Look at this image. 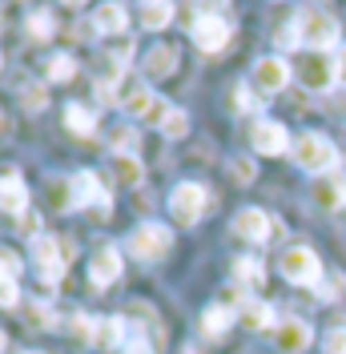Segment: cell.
<instances>
[{
    "label": "cell",
    "instance_id": "cell-21",
    "mask_svg": "<svg viewBox=\"0 0 346 354\" xmlns=\"http://www.w3.org/2000/svg\"><path fill=\"white\" fill-rule=\"evenodd\" d=\"M44 205L57 209V214H69L73 209V177H65V174L44 177Z\"/></svg>",
    "mask_w": 346,
    "mask_h": 354
},
{
    "label": "cell",
    "instance_id": "cell-30",
    "mask_svg": "<svg viewBox=\"0 0 346 354\" xmlns=\"http://www.w3.org/2000/svg\"><path fill=\"white\" fill-rule=\"evenodd\" d=\"M101 48H105V57L113 61V65L125 68V61L133 57V48H137V44H133L129 32H121V37H105V41H101Z\"/></svg>",
    "mask_w": 346,
    "mask_h": 354
},
{
    "label": "cell",
    "instance_id": "cell-32",
    "mask_svg": "<svg viewBox=\"0 0 346 354\" xmlns=\"http://www.w3.org/2000/svg\"><path fill=\"white\" fill-rule=\"evenodd\" d=\"M69 334L81 342V346H93V334H97V318H89V314H69Z\"/></svg>",
    "mask_w": 346,
    "mask_h": 354
},
{
    "label": "cell",
    "instance_id": "cell-37",
    "mask_svg": "<svg viewBox=\"0 0 346 354\" xmlns=\"http://www.w3.org/2000/svg\"><path fill=\"white\" fill-rule=\"evenodd\" d=\"M21 270H24L21 258H17L8 245H0V278H12V282H17V278H21Z\"/></svg>",
    "mask_w": 346,
    "mask_h": 354
},
{
    "label": "cell",
    "instance_id": "cell-25",
    "mask_svg": "<svg viewBox=\"0 0 346 354\" xmlns=\"http://www.w3.org/2000/svg\"><path fill=\"white\" fill-rule=\"evenodd\" d=\"M230 274H234V282H238V290H258L262 282H266V266L258 262V258H238V262L230 266Z\"/></svg>",
    "mask_w": 346,
    "mask_h": 354
},
{
    "label": "cell",
    "instance_id": "cell-1",
    "mask_svg": "<svg viewBox=\"0 0 346 354\" xmlns=\"http://www.w3.org/2000/svg\"><path fill=\"white\" fill-rule=\"evenodd\" d=\"M28 254H33V270L41 274L44 286H57V282L65 278L69 262H73V242H69V238H53V234H41V238H33Z\"/></svg>",
    "mask_w": 346,
    "mask_h": 354
},
{
    "label": "cell",
    "instance_id": "cell-4",
    "mask_svg": "<svg viewBox=\"0 0 346 354\" xmlns=\"http://www.w3.org/2000/svg\"><path fill=\"white\" fill-rule=\"evenodd\" d=\"M294 21H298L302 44H306V48H314V53H326V48H334V44L343 41L338 17H334V12H326V8H302Z\"/></svg>",
    "mask_w": 346,
    "mask_h": 354
},
{
    "label": "cell",
    "instance_id": "cell-8",
    "mask_svg": "<svg viewBox=\"0 0 346 354\" xmlns=\"http://www.w3.org/2000/svg\"><path fill=\"white\" fill-rule=\"evenodd\" d=\"M190 37L201 53H221L226 44L234 41V28L226 17H217V12H206V17H194L190 21Z\"/></svg>",
    "mask_w": 346,
    "mask_h": 354
},
{
    "label": "cell",
    "instance_id": "cell-18",
    "mask_svg": "<svg viewBox=\"0 0 346 354\" xmlns=\"http://www.w3.org/2000/svg\"><path fill=\"white\" fill-rule=\"evenodd\" d=\"M177 48L173 44H153L149 53H145V61H141V68H145V77L149 81H165V77H173L177 73Z\"/></svg>",
    "mask_w": 346,
    "mask_h": 354
},
{
    "label": "cell",
    "instance_id": "cell-19",
    "mask_svg": "<svg viewBox=\"0 0 346 354\" xmlns=\"http://www.w3.org/2000/svg\"><path fill=\"white\" fill-rule=\"evenodd\" d=\"M129 338V322L125 318H97V334H93V351H117Z\"/></svg>",
    "mask_w": 346,
    "mask_h": 354
},
{
    "label": "cell",
    "instance_id": "cell-33",
    "mask_svg": "<svg viewBox=\"0 0 346 354\" xmlns=\"http://www.w3.org/2000/svg\"><path fill=\"white\" fill-rule=\"evenodd\" d=\"M121 354H157V342H153L141 326H129V338H125Z\"/></svg>",
    "mask_w": 346,
    "mask_h": 354
},
{
    "label": "cell",
    "instance_id": "cell-49",
    "mask_svg": "<svg viewBox=\"0 0 346 354\" xmlns=\"http://www.w3.org/2000/svg\"><path fill=\"white\" fill-rule=\"evenodd\" d=\"M0 68H4V61H0Z\"/></svg>",
    "mask_w": 346,
    "mask_h": 354
},
{
    "label": "cell",
    "instance_id": "cell-41",
    "mask_svg": "<svg viewBox=\"0 0 346 354\" xmlns=\"http://www.w3.org/2000/svg\"><path fill=\"white\" fill-rule=\"evenodd\" d=\"M230 177H234V181H242V185H250V181L258 177V165H254L250 157H238V161H230Z\"/></svg>",
    "mask_w": 346,
    "mask_h": 354
},
{
    "label": "cell",
    "instance_id": "cell-47",
    "mask_svg": "<svg viewBox=\"0 0 346 354\" xmlns=\"http://www.w3.org/2000/svg\"><path fill=\"white\" fill-rule=\"evenodd\" d=\"M4 346H8V334L0 330V354H4Z\"/></svg>",
    "mask_w": 346,
    "mask_h": 354
},
{
    "label": "cell",
    "instance_id": "cell-12",
    "mask_svg": "<svg viewBox=\"0 0 346 354\" xmlns=\"http://www.w3.org/2000/svg\"><path fill=\"white\" fill-rule=\"evenodd\" d=\"M298 81H302L310 93H326V88H334L338 85L334 57H326V53H310V57H302V65H298Z\"/></svg>",
    "mask_w": 346,
    "mask_h": 354
},
{
    "label": "cell",
    "instance_id": "cell-22",
    "mask_svg": "<svg viewBox=\"0 0 346 354\" xmlns=\"http://www.w3.org/2000/svg\"><path fill=\"white\" fill-rule=\"evenodd\" d=\"M173 12H177V0H141V8H137L145 32H161L173 21Z\"/></svg>",
    "mask_w": 346,
    "mask_h": 354
},
{
    "label": "cell",
    "instance_id": "cell-10",
    "mask_svg": "<svg viewBox=\"0 0 346 354\" xmlns=\"http://www.w3.org/2000/svg\"><path fill=\"white\" fill-rule=\"evenodd\" d=\"M89 205L97 214H109L113 198H109V189L101 185V177L93 169H81V174H73V209H89Z\"/></svg>",
    "mask_w": 346,
    "mask_h": 354
},
{
    "label": "cell",
    "instance_id": "cell-15",
    "mask_svg": "<svg viewBox=\"0 0 346 354\" xmlns=\"http://www.w3.org/2000/svg\"><path fill=\"white\" fill-rule=\"evenodd\" d=\"M93 32H101V41L105 37H121V32H129V12H125V4L121 0H105V4H97L93 8Z\"/></svg>",
    "mask_w": 346,
    "mask_h": 354
},
{
    "label": "cell",
    "instance_id": "cell-45",
    "mask_svg": "<svg viewBox=\"0 0 346 354\" xmlns=\"http://www.w3.org/2000/svg\"><path fill=\"white\" fill-rule=\"evenodd\" d=\"M334 73H338V85L346 88V44L338 48V57H334Z\"/></svg>",
    "mask_w": 346,
    "mask_h": 354
},
{
    "label": "cell",
    "instance_id": "cell-23",
    "mask_svg": "<svg viewBox=\"0 0 346 354\" xmlns=\"http://www.w3.org/2000/svg\"><path fill=\"white\" fill-rule=\"evenodd\" d=\"M238 322L246 330H270L274 326V306L262 302V298H246L238 306Z\"/></svg>",
    "mask_w": 346,
    "mask_h": 354
},
{
    "label": "cell",
    "instance_id": "cell-26",
    "mask_svg": "<svg viewBox=\"0 0 346 354\" xmlns=\"http://www.w3.org/2000/svg\"><path fill=\"white\" fill-rule=\"evenodd\" d=\"M65 129L73 137H93L97 133V113L85 109V105H77V101H69L65 105Z\"/></svg>",
    "mask_w": 346,
    "mask_h": 354
},
{
    "label": "cell",
    "instance_id": "cell-39",
    "mask_svg": "<svg viewBox=\"0 0 346 354\" xmlns=\"http://www.w3.org/2000/svg\"><path fill=\"white\" fill-rule=\"evenodd\" d=\"M346 294V278L343 274H330V278H322V282H318V298H322V302H330V298H343Z\"/></svg>",
    "mask_w": 346,
    "mask_h": 354
},
{
    "label": "cell",
    "instance_id": "cell-9",
    "mask_svg": "<svg viewBox=\"0 0 346 354\" xmlns=\"http://www.w3.org/2000/svg\"><path fill=\"white\" fill-rule=\"evenodd\" d=\"M250 145H254V153H262V157H278V153H290V149H294L286 125H282V121H270V117H254V125H250Z\"/></svg>",
    "mask_w": 346,
    "mask_h": 354
},
{
    "label": "cell",
    "instance_id": "cell-29",
    "mask_svg": "<svg viewBox=\"0 0 346 354\" xmlns=\"http://www.w3.org/2000/svg\"><path fill=\"white\" fill-rule=\"evenodd\" d=\"M230 93H234V97H230V105H234L238 113H262V105H266V97H262L254 85H234Z\"/></svg>",
    "mask_w": 346,
    "mask_h": 354
},
{
    "label": "cell",
    "instance_id": "cell-27",
    "mask_svg": "<svg viewBox=\"0 0 346 354\" xmlns=\"http://www.w3.org/2000/svg\"><path fill=\"white\" fill-rule=\"evenodd\" d=\"M113 174H117V181L121 185H141L145 181V165H141V157L137 153H113Z\"/></svg>",
    "mask_w": 346,
    "mask_h": 354
},
{
    "label": "cell",
    "instance_id": "cell-46",
    "mask_svg": "<svg viewBox=\"0 0 346 354\" xmlns=\"http://www.w3.org/2000/svg\"><path fill=\"white\" fill-rule=\"evenodd\" d=\"M61 4H69V8H81V4H85V0H61Z\"/></svg>",
    "mask_w": 346,
    "mask_h": 354
},
{
    "label": "cell",
    "instance_id": "cell-28",
    "mask_svg": "<svg viewBox=\"0 0 346 354\" xmlns=\"http://www.w3.org/2000/svg\"><path fill=\"white\" fill-rule=\"evenodd\" d=\"M24 28H28V37H33V41H53L57 21H53V12H48V8H37V12H28Z\"/></svg>",
    "mask_w": 346,
    "mask_h": 354
},
{
    "label": "cell",
    "instance_id": "cell-20",
    "mask_svg": "<svg viewBox=\"0 0 346 354\" xmlns=\"http://www.w3.org/2000/svg\"><path fill=\"white\" fill-rule=\"evenodd\" d=\"M28 209V189H24L21 174H4L0 177V214H17L21 218Z\"/></svg>",
    "mask_w": 346,
    "mask_h": 354
},
{
    "label": "cell",
    "instance_id": "cell-3",
    "mask_svg": "<svg viewBox=\"0 0 346 354\" xmlns=\"http://www.w3.org/2000/svg\"><path fill=\"white\" fill-rule=\"evenodd\" d=\"M125 250L137 262H161V258H170V250H173V230L161 225V221H141L125 238Z\"/></svg>",
    "mask_w": 346,
    "mask_h": 354
},
{
    "label": "cell",
    "instance_id": "cell-36",
    "mask_svg": "<svg viewBox=\"0 0 346 354\" xmlns=\"http://www.w3.org/2000/svg\"><path fill=\"white\" fill-rule=\"evenodd\" d=\"M21 105L28 113H41L44 105H48V93H44V85H24V93H21Z\"/></svg>",
    "mask_w": 346,
    "mask_h": 354
},
{
    "label": "cell",
    "instance_id": "cell-40",
    "mask_svg": "<svg viewBox=\"0 0 346 354\" xmlns=\"http://www.w3.org/2000/svg\"><path fill=\"white\" fill-rule=\"evenodd\" d=\"M28 326L33 330H48L53 326V310L44 306V302H28Z\"/></svg>",
    "mask_w": 346,
    "mask_h": 354
},
{
    "label": "cell",
    "instance_id": "cell-6",
    "mask_svg": "<svg viewBox=\"0 0 346 354\" xmlns=\"http://www.w3.org/2000/svg\"><path fill=\"white\" fill-rule=\"evenodd\" d=\"M206 209H210V194H206L201 181H181V185H173L170 218L177 221V225H197Z\"/></svg>",
    "mask_w": 346,
    "mask_h": 354
},
{
    "label": "cell",
    "instance_id": "cell-13",
    "mask_svg": "<svg viewBox=\"0 0 346 354\" xmlns=\"http://www.w3.org/2000/svg\"><path fill=\"white\" fill-rule=\"evenodd\" d=\"M250 85L258 88L262 97H274V93H282V88L290 85V65L282 57H262V61H254Z\"/></svg>",
    "mask_w": 346,
    "mask_h": 354
},
{
    "label": "cell",
    "instance_id": "cell-11",
    "mask_svg": "<svg viewBox=\"0 0 346 354\" xmlns=\"http://www.w3.org/2000/svg\"><path fill=\"white\" fill-rule=\"evenodd\" d=\"M310 198H314V205H318L322 214H338V209L346 205V174L343 169H330V174L314 177Z\"/></svg>",
    "mask_w": 346,
    "mask_h": 354
},
{
    "label": "cell",
    "instance_id": "cell-34",
    "mask_svg": "<svg viewBox=\"0 0 346 354\" xmlns=\"http://www.w3.org/2000/svg\"><path fill=\"white\" fill-rule=\"evenodd\" d=\"M109 145H113V153H133L137 149V129L133 125H117L109 133Z\"/></svg>",
    "mask_w": 346,
    "mask_h": 354
},
{
    "label": "cell",
    "instance_id": "cell-16",
    "mask_svg": "<svg viewBox=\"0 0 346 354\" xmlns=\"http://www.w3.org/2000/svg\"><path fill=\"white\" fill-rule=\"evenodd\" d=\"M310 342H314V330H310V322H302V318H286V322L274 326V346L282 354H302Z\"/></svg>",
    "mask_w": 346,
    "mask_h": 354
},
{
    "label": "cell",
    "instance_id": "cell-24",
    "mask_svg": "<svg viewBox=\"0 0 346 354\" xmlns=\"http://www.w3.org/2000/svg\"><path fill=\"white\" fill-rule=\"evenodd\" d=\"M234 322H238V310L221 306V302H214V306H206V310H201V330L210 334V338H221V334L230 330Z\"/></svg>",
    "mask_w": 346,
    "mask_h": 354
},
{
    "label": "cell",
    "instance_id": "cell-7",
    "mask_svg": "<svg viewBox=\"0 0 346 354\" xmlns=\"http://www.w3.org/2000/svg\"><path fill=\"white\" fill-rule=\"evenodd\" d=\"M234 234H238L242 242H270V238H282V225L278 218H270L266 209H258V205H246V209H238V218H234Z\"/></svg>",
    "mask_w": 346,
    "mask_h": 354
},
{
    "label": "cell",
    "instance_id": "cell-14",
    "mask_svg": "<svg viewBox=\"0 0 346 354\" xmlns=\"http://www.w3.org/2000/svg\"><path fill=\"white\" fill-rule=\"evenodd\" d=\"M121 278V250L117 245H97L93 254H89V282L97 290L113 286Z\"/></svg>",
    "mask_w": 346,
    "mask_h": 354
},
{
    "label": "cell",
    "instance_id": "cell-38",
    "mask_svg": "<svg viewBox=\"0 0 346 354\" xmlns=\"http://www.w3.org/2000/svg\"><path fill=\"white\" fill-rule=\"evenodd\" d=\"M274 44H278V48H298V44H302L298 21H286V24H282L278 32H274Z\"/></svg>",
    "mask_w": 346,
    "mask_h": 354
},
{
    "label": "cell",
    "instance_id": "cell-2",
    "mask_svg": "<svg viewBox=\"0 0 346 354\" xmlns=\"http://www.w3.org/2000/svg\"><path fill=\"white\" fill-rule=\"evenodd\" d=\"M294 161L302 165L310 177H322L330 169H338V149H334V141L318 129H306L302 137H294Z\"/></svg>",
    "mask_w": 346,
    "mask_h": 354
},
{
    "label": "cell",
    "instance_id": "cell-5",
    "mask_svg": "<svg viewBox=\"0 0 346 354\" xmlns=\"http://www.w3.org/2000/svg\"><path fill=\"white\" fill-rule=\"evenodd\" d=\"M278 274L290 286H318L322 282V262L310 245H286L278 254Z\"/></svg>",
    "mask_w": 346,
    "mask_h": 354
},
{
    "label": "cell",
    "instance_id": "cell-43",
    "mask_svg": "<svg viewBox=\"0 0 346 354\" xmlns=\"http://www.w3.org/2000/svg\"><path fill=\"white\" fill-rule=\"evenodd\" d=\"M17 230H21L24 238H41V214L37 209H24L21 221H17Z\"/></svg>",
    "mask_w": 346,
    "mask_h": 354
},
{
    "label": "cell",
    "instance_id": "cell-48",
    "mask_svg": "<svg viewBox=\"0 0 346 354\" xmlns=\"http://www.w3.org/2000/svg\"><path fill=\"white\" fill-rule=\"evenodd\" d=\"M24 354H44V351H24Z\"/></svg>",
    "mask_w": 346,
    "mask_h": 354
},
{
    "label": "cell",
    "instance_id": "cell-17",
    "mask_svg": "<svg viewBox=\"0 0 346 354\" xmlns=\"http://www.w3.org/2000/svg\"><path fill=\"white\" fill-rule=\"evenodd\" d=\"M153 105H157V93L149 85H141V81H125L121 85V109L129 113V117H137L141 125H145V117L153 113Z\"/></svg>",
    "mask_w": 346,
    "mask_h": 354
},
{
    "label": "cell",
    "instance_id": "cell-35",
    "mask_svg": "<svg viewBox=\"0 0 346 354\" xmlns=\"http://www.w3.org/2000/svg\"><path fill=\"white\" fill-rule=\"evenodd\" d=\"M161 133H165V137H173V141H181V137L190 133V113H185V109H173L170 117H165Z\"/></svg>",
    "mask_w": 346,
    "mask_h": 354
},
{
    "label": "cell",
    "instance_id": "cell-31",
    "mask_svg": "<svg viewBox=\"0 0 346 354\" xmlns=\"http://www.w3.org/2000/svg\"><path fill=\"white\" fill-rule=\"evenodd\" d=\"M73 73H77V61H73L69 53H57V57L44 61V81H57V85H61V81H69Z\"/></svg>",
    "mask_w": 346,
    "mask_h": 354
},
{
    "label": "cell",
    "instance_id": "cell-44",
    "mask_svg": "<svg viewBox=\"0 0 346 354\" xmlns=\"http://www.w3.org/2000/svg\"><path fill=\"white\" fill-rule=\"evenodd\" d=\"M326 354H346V326H334L326 334Z\"/></svg>",
    "mask_w": 346,
    "mask_h": 354
},
{
    "label": "cell",
    "instance_id": "cell-42",
    "mask_svg": "<svg viewBox=\"0 0 346 354\" xmlns=\"http://www.w3.org/2000/svg\"><path fill=\"white\" fill-rule=\"evenodd\" d=\"M21 302V286L12 278H0V310H12Z\"/></svg>",
    "mask_w": 346,
    "mask_h": 354
}]
</instances>
